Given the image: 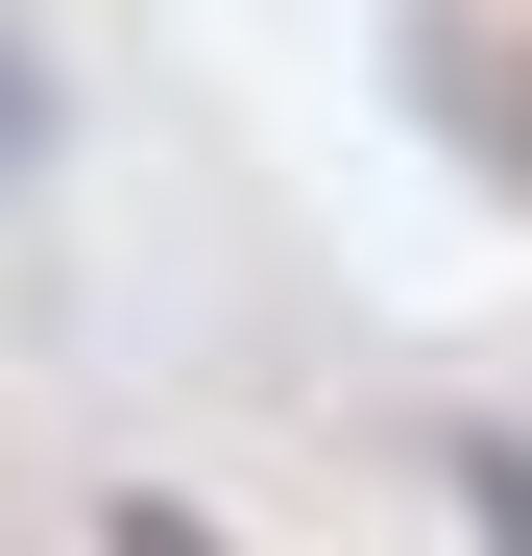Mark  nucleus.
<instances>
[{"instance_id":"nucleus-1","label":"nucleus","mask_w":532,"mask_h":556,"mask_svg":"<svg viewBox=\"0 0 532 556\" xmlns=\"http://www.w3.org/2000/svg\"><path fill=\"white\" fill-rule=\"evenodd\" d=\"M25 122H49V98H25V49H0V169H25Z\"/></svg>"}]
</instances>
